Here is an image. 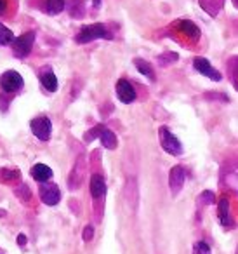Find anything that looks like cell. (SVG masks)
Wrapping results in <instances>:
<instances>
[{
    "mask_svg": "<svg viewBox=\"0 0 238 254\" xmlns=\"http://www.w3.org/2000/svg\"><path fill=\"white\" fill-rule=\"evenodd\" d=\"M105 39V40H112L113 33L106 28L103 23H94V25L84 26V28L78 32V35L75 37V42L77 44H89L94 42V40Z\"/></svg>",
    "mask_w": 238,
    "mask_h": 254,
    "instance_id": "cell-1",
    "label": "cell"
},
{
    "mask_svg": "<svg viewBox=\"0 0 238 254\" xmlns=\"http://www.w3.org/2000/svg\"><path fill=\"white\" fill-rule=\"evenodd\" d=\"M158 138H160V146L169 153V155H182V145L171 131H169L167 127H160V131H158Z\"/></svg>",
    "mask_w": 238,
    "mask_h": 254,
    "instance_id": "cell-2",
    "label": "cell"
},
{
    "mask_svg": "<svg viewBox=\"0 0 238 254\" xmlns=\"http://www.w3.org/2000/svg\"><path fill=\"white\" fill-rule=\"evenodd\" d=\"M33 42H35V32H26L12 40V51L18 58H26L32 53Z\"/></svg>",
    "mask_w": 238,
    "mask_h": 254,
    "instance_id": "cell-3",
    "label": "cell"
},
{
    "mask_svg": "<svg viewBox=\"0 0 238 254\" xmlns=\"http://www.w3.org/2000/svg\"><path fill=\"white\" fill-rule=\"evenodd\" d=\"M39 195H40V200L46 205H56V204H60V200H61V191H60V188H58V185L49 183V181L40 183Z\"/></svg>",
    "mask_w": 238,
    "mask_h": 254,
    "instance_id": "cell-4",
    "label": "cell"
},
{
    "mask_svg": "<svg viewBox=\"0 0 238 254\" xmlns=\"http://www.w3.org/2000/svg\"><path fill=\"white\" fill-rule=\"evenodd\" d=\"M32 132L40 141H49L53 134V124L47 117H37L32 120Z\"/></svg>",
    "mask_w": 238,
    "mask_h": 254,
    "instance_id": "cell-5",
    "label": "cell"
},
{
    "mask_svg": "<svg viewBox=\"0 0 238 254\" xmlns=\"http://www.w3.org/2000/svg\"><path fill=\"white\" fill-rule=\"evenodd\" d=\"M23 87V77L18 71L7 70L0 77V89L4 92H16Z\"/></svg>",
    "mask_w": 238,
    "mask_h": 254,
    "instance_id": "cell-6",
    "label": "cell"
},
{
    "mask_svg": "<svg viewBox=\"0 0 238 254\" xmlns=\"http://www.w3.org/2000/svg\"><path fill=\"white\" fill-rule=\"evenodd\" d=\"M85 171H87V164H85V155H80L75 162L73 169H71V174H70V180H68V187L70 190H77L80 188L82 181L85 178Z\"/></svg>",
    "mask_w": 238,
    "mask_h": 254,
    "instance_id": "cell-7",
    "label": "cell"
},
{
    "mask_svg": "<svg viewBox=\"0 0 238 254\" xmlns=\"http://www.w3.org/2000/svg\"><path fill=\"white\" fill-rule=\"evenodd\" d=\"M186 181V169L182 166H174L169 173V187H171L172 195H178L182 190Z\"/></svg>",
    "mask_w": 238,
    "mask_h": 254,
    "instance_id": "cell-8",
    "label": "cell"
},
{
    "mask_svg": "<svg viewBox=\"0 0 238 254\" xmlns=\"http://www.w3.org/2000/svg\"><path fill=\"white\" fill-rule=\"evenodd\" d=\"M117 89V96H119V99L122 103H125V105H130V103L136 101V89L132 87V84H130L129 80H125V78H120L119 82H117L115 85Z\"/></svg>",
    "mask_w": 238,
    "mask_h": 254,
    "instance_id": "cell-9",
    "label": "cell"
},
{
    "mask_svg": "<svg viewBox=\"0 0 238 254\" xmlns=\"http://www.w3.org/2000/svg\"><path fill=\"white\" fill-rule=\"evenodd\" d=\"M193 66H195V70L198 71V73L205 75V77L210 78V80H214V82L221 80V73L209 63V61L205 60V58H195V61H193Z\"/></svg>",
    "mask_w": 238,
    "mask_h": 254,
    "instance_id": "cell-10",
    "label": "cell"
},
{
    "mask_svg": "<svg viewBox=\"0 0 238 254\" xmlns=\"http://www.w3.org/2000/svg\"><path fill=\"white\" fill-rule=\"evenodd\" d=\"M40 84L44 85V89H47L49 92L58 91V77L54 75V71L51 68H42V71L39 73Z\"/></svg>",
    "mask_w": 238,
    "mask_h": 254,
    "instance_id": "cell-11",
    "label": "cell"
},
{
    "mask_svg": "<svg viewBox=\"0 0 238 254\" xmlns=\"http://www.w3.org/2000/svg\"><path fill=\"white\" fill-rule=\"evenodd\" d=\"M91 195L96 200H99V198H103L106 195V181L101 174L91 176Z\"/></svg>",
    "mask_w": 238,
    "mask_h": 254,
    "instance_id": "cell-12",
    "label": "cell"
},
{
    "mask_svg": "<svg viewBox=\"0 0 238 254\" xmlns=\"http://www.w3.org/2000/svg\"><path fill=\"white\" fill-rule=\"evenodd\" d=\"M30 174H32L39 183H46V181H49L51 178H53V169H51L49 166H46V164H35V166L32 167V171H30Z\"/></svg>",
    "mask_w": 238,
    "mask_h": 254,
    "instance_id": "cell-13",
    "label": "cell"
},
{
    "mask_svg": "<svg viewBox=\"0 0 238 254\" xmlns=\"http://www.w3.org/2000/svg\"><path fill=\"white\" fill-rule=\"evenodd\" d=\"M178 26H179V32H182L184 33L188 39H191V40H198V37H200V28L195 25L193 21H188V19H181V21L178 23Z\"/></svg>",
    "mask_w": 238,
    "mask_h": 254,
    "instance_id": "cell-14",
    "label": "cell"
},
{
    "mask_svg": "<svg viewBox=\"0 0 238 254\" xmlns=\"http://www.w3.org/2000/svg\"><path fill=\"white\" fill-rule=\"evenodd\" d=\"M125 198L132 209L137 207V185L136 180H129L125 185Z\"/></svg>",
    "mask_w": 238,
    "mask_h": 254,
    "instance_id": "cell-15",
    "label": "cell"
},
{
    "mask_svg": "<svg viewBox=\"0 0 238 254\" xmlns=\"http://www.w3.org/2000/svg\"><path fill=\"white\" fill-rule=\"evenodd\" d=\"M134 64H136V68L139 70V73H143L146 78H150L151 82L157 78V75H155V70H153V66H151L148 61H144V60H141V58H137V60H134Z\"/></svg>",
    "mask_w": 238,
    "mask_h": 254,
    "instance_id": "cell-16",
    "label": "cell"
},
{
    "mask_svg": "<svg viewBox=\"0 0 238 254\" xmlns=\"http://www.w3.org/2000/svg\"><path fill=\"white\" fill-rule=\"evenodd\" d=\"M219 221L223 226H230L231 219H230V202L226 197H223L219 200Z\"/></svg>",
    "mask_w": 238,
    "mask_h": 254,
    "instance_id": "cell-17",
    "label": "cell"
},
{
    "mask_svg": "<svg viewBox=\"0 0 238 254\" xmlns=\"http://www.w3.org/2000/svg\"><path fill=\"white\" fill-rule=\"evenodd\" d=\"M99 139H101V145L108 150H115L117 148V136L113 131L110 129H103V132L99 134Z\"/></svg>",
    "mask_w": 238,
    "mask_h": 254,
    "instance_id": "cell-18",
    "label": "cell"
},
{
    "mask_svg": "<svg viewBox=\"0 0 238 254\" xmlns=\"http://www.w3.org/2000/svg\"><path fill=\"white\" fill-rule=\"evenodd\" d=\"M200 5H202L210 16H216L217 12H219L221 5H223V0H200Z\"/></svg>",
    "mask_w": 238,
    "mask_h": 254,
    "instance_id": "cell-19",
    "label": "cell"
},
{
    "mask_svg": "<svg viewBox=\"0 0 238 254\" xmlns=\"http://www.w3.org/2000/svg\"><path fill=\"white\" fill-rule=\"evenodd\" d=\"M64 9V0H46V11L49 14H60Z\"/></svg>",
    "mask_w": 238,
    "mask_h": 254,
    "instance_id": "cell-20",
    "label": "cell"
},
{
    "mask_svg": "<svg viewBox=\"0 0 238 254\" xmlns=\"http://www.w3.org/2000/svg\"><path fill=\"white\" fill-rule=\"evenodd\" d=\"M12 40H14V33H12L5 25H2V23H0V46L12 44Z\"/></svg>",
    "mask_w": 238,
    "mask_h": 254,
    "instance_id": "cell-21",
    "label": "cell"
},
{
    "mask_svg": "<svg viewBox=\"0 0 238 254\" xmlns=\"http://www.w3.org/2000/svg\"><path fill=\"white\" fill-rule=\"evenodd\" d=\"M0 176H2V181H4V183H7V181H18L19 178H21V174H19V171H16V169H4L2 173H0Z\"/></svg>",
    "mask_w": 238,
    "mask_h": 254,
    "instance_id": "cell-22",
    "label": "cell"
},
{
    "mask_svg": "<svg viewBox=\"0 0 238 254\" xmlns=\"http://www.w3.org/2000/svg\"><path fill=\"white\" fill-rule=\"evenodd\" d=\"M179 60V56L176 53H165L162 56H158V64L160 66H167L169 63H176Z\"/></svg>",
    "mask_w": 238,
    "mask_h": 254,
    "instance_id": "cell-23",
    "label": "cell"
},
{
    "mask_svg": "<svg viewBox=\"0 0 238 254\" xmlns=\"http://www.w3.org/2000/svg\"><path fill=\"white\" fill-rule=\"evenodd\" d=\"M103 129H106V127L99 124V126H96L94 129H91V131L85 132V134H84V139H85L87 143H89V141H94L96 138H99V134L103 132Z\"/></svg>",
    "mask_w": 238,
    "mask_h": 254,
    "instance_id": "cell-24",
    "label": "cell"
},
{
    "mask_svg": "<svg viewBox=\"0 0 238 254\" xmlns=\"http://www.w3.org/2000/svg\"><path fill=\"white\" fill-rule=\"evenodd\" d=\"M16 195H18V198H21L23 202H28L30 200V195H32V191H30V188L26 187L25 183H21V187L16 188Z\"/></svg>",
    "mask_w": 238,
    "mask_h": 254,
    "instance_id": "cell-25",
    "label": "cell"
},
{
    "mask_svg": "<svg viewBox=\"0 0 238 254\" xmlns=\"http://www.w3.org/2000/svg\"><path fill=\"white\" fill-rule=\"evenodd\" d=\"M193 254H210L209 244L203 242V240H198V242H195V246H193Z\"/></svg>",
    "mask_w": 238,
    "mask_h": 254,
    "instance_id": "cell-26",
    "label": "cell"
},
{
    "mask_svg": "<svg viewBox=\"0 0 238 254\" xmlns=\"http://www.w3.org/2000/svg\"><path fill=\"white\" fill-rule=\"evenodd\" d=\"M198 202L200 204H205V205H210V204H214L216 202V197H214V193L212 191H203V193H200V197H198Z\"/></svg>",
    "mask_w": 238,
    "mask_h": 254,
    "instance_id": "cell-27",
    "label": "cell"
},
{
    "mask_svg": "<svg viewBox=\"0 0 238 254\" xmlns=\"http://www.w3.org/2000/svg\"><path fill=\"white\" fill-rule=\"evenodd\" d=\"M203 98L205 99H221V101L223 103H228L230 101V98H228V96H224V94H216V92H205V94H203Z\"/></svg>",
    "mask_w": 238,
    "mask_h": 254,
    "instance_id": "cell-28",
    "label": "cell"
},
{
    "mask_svg": "<svg viewBox=\"0 0 238 254\" xmlns=\"http://www.w3.org/2000/svg\"><path fill=\"white\" fill-rule=\"evenodd\" d=\"M82 237H84V242H91L92 237H94V228H92L91 225H87L84 228V235H82Z\"/></svg>",
    "mask_w": 238,
    "mask_h": 254,
    "instance_id": "cell-29",
    "label": "cell"
},
{
    "mask_svg": "<svg viewBox=\"0 0 238 254\" xmlns=\"http://www.w3.org/2000/svg\"><path fill=\"white\" fill-rule=\"evenodd\" d=\"M231 73H233V84L237 87V58H233V70H231Z\"/></svg>",
    "mask_w": 238,
    "mask_h": 254,
    "instance_id": "cell-30",
    "label": "cell"
},
{
    "mask_svg": "<svg viewBox=\"0 0 238 254\" xmlns=\"http://www.w3.org/2000/svg\"><path fill=\"white\" fill-rule=\"evenodd\" d=\"M7 9V0H0V14H4Z\"/></svg>",
    "mask_w": 238,
    "mask_h": 254,
    "instance_id": "cell-31",
    "label": "cell"
},
{
    "mask_svg": "<svg viewBox=\"0 0 238 254\" xmlns=\"http://www.w3.org/2000/svg\"><path fill=\"white\" fill-rule=\"evenodd\" d=\"M18 244H19L21 247H25V246H26V237L23 235V233H21V235H18Z\"/></svg>",
    "mask_w": 238,
    "mask_h": 254,
    "instance_id": "cell-32",
    "label": "cell"
}]
</instances>
